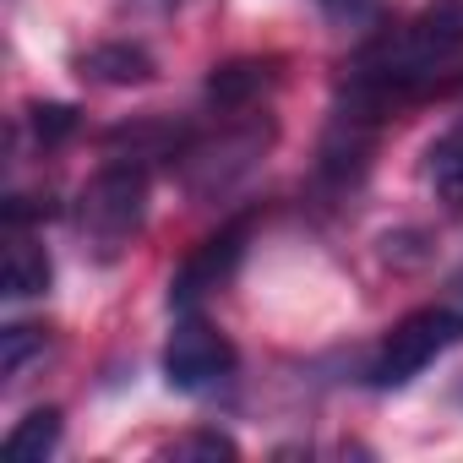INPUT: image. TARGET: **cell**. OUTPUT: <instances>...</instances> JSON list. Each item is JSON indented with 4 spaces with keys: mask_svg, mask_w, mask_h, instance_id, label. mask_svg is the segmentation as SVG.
Here are the masks:
<instances>
[{
    "mask_svg": "<svg viewBox=\"0 0 463 463\" xmlns=\"http://www.w3.org/2000/svg\"><path fill=\"white\" fill-rule=\"evenodd\" d=\"M235 371H241V354L207 317L196 311H180L169 344H164V382L185 398H218L235 387Z\"/></svg>",
    "mask_w": 463,
    "mask_h": 463,
    "instance_id": "5",
    "label": "cell"
},
{
    "mask_svg": "<svg viewBox=\"0 0 463 463\" xmlns=\"http://www.w3.org/2000/svg\"><path fill=\"white\" fill-rule=\"evenodd\" d=\"M50 289V257L33 235H23V229H12V241H6V300H33Z\"/></svg>",
    "mask_w": 463,
    "mask_h": 463,
    "instance_id": "9",
    "label": "cell"
},
{
    "mask_svg": "<svg viewBox=\"0 0 463 463\" xmlns=\"http://www.w3.org/2000/svg\"><path fill=\"white\" fill-rule=\"evenodd\" d=\"M463 55V0H436L420 17L376 33L349 66V104L382 115L387 104L420 93Z\"/></svg>",
    "mask_w": 463,
    "mask_h": 463,
    "instance_id": "1",
    "label": "cell"
},
{
    "mask_svg": "<svg viewBox=\"0 0 463 463\" xmlns=\"http://www.w3.org/2000/svg\"><path fill=\"white\" fill-rule=\"evenodd\" d=\"M268 142H273V120L268 115H246V120H223L218 131H191L180 147H175V175H180V185L196 196V202H207V196H223V191H235L251 169H257V158L268 153Z\"/></svg>",
    "mask_w": 463,
    "mask_h": 463,
    "instance_id": "2",
    "label": "cell"
},
{
    "mask_svg": "<svg viewBox=\"0 0 463 463\" xmlns=\"http://www.w3.org/2000/svg\"><path fill=\"white\" fill-rule=\"evenodd\" d=\"M131 6H137V12H147V17H169L180 0H131Z\"/></svg>",
    "mask_w": 463,
    "mask_h": 463,
    "instance_id": "16",
    "label": "cell"
},
{
    "mask_svg": "<svg viewBox=\"0 0 463 463\" xmlns=\"http://www.w3.org/2000/svg\"><path fill=\"white\" fill-rule=\"evenodd\" d=\"M425 175H430V185H436V196H441L447 207H463V126L447 131V137L430 147Z\"/></svg>",
    "mask_w": 463,
    "mask_h": 463,
    "instance_id": "10",
    "label": "cell"
},
{
    "mask_svg": "<svg viewBox=\"0 0 463 463\" xmlns=\"http://www.w3.org/2000/svg\"><path fill=\"white\" fill-rule=\"evenodd\" d=\"M77 71L104 88H142L158 77V61L131 39H109V44H93L88 55H77Z\"/></svg>",
    "mask_w": 463,
    "mask_h": 463,
    "instance_id": "8",
    "label": "cell"
},
{
    "mask_svg": "<svg viewBox=\"0 0 463 463\" xmlns=\"http://www.w3.org/2000/svg\"><path fill=\"white\" fill-rule=\"evenodd\" d=\"M28 120H33V137H39L44 147L66 142V137L77 131V109H71V104H33Z\"/></svg>",
    "mask_w": 463,
    "mask_h": 463,
    "instance_id": "14",
    "label": "cell"
},
{
    "mask_svg": "<svg viewBox=\"0 0 463 463\" xmlns=\"http://www.w3.org/2000/svg\"><path fill=\"white\" fill-rule=\"evenodd\" d=\"M452 344H463V317L447 311V306H420L409 311L403 322H392L365 365V382L392 392V387H409L425 365H436Z\"/></svg>",
    "mask_w": 463,
    "mask_h": 463,
    "instance_id": "4",
    "label": "cell"
},
{
    "mask_svg": "<svg viewBox=\"0 0 463 463\" xmlns=\"http://www.w3.org/2000/svg\"><path fill=\"white\" fill-rule=\"evenodd\" d=\"M279 66L284 61H262V55H246V61H223V66H213V77H207V104L218 109V115H251L257 104H262V93H273L279 88Z\"/></svg>",
    "mask_w": 463,
    "mask_h": 463,
    "instance_id": "7",
    "label": "cell"
},
{
    "mask_svg": "<svg viewBox=\"0 0 463 463\" xmlns=\"http://www.w3.org/2000/svg\"><path fill=\"white\" fill-rule=\"evenodd\" d=\"M458 88H463V77H458Z\"/></svg>",
    "mask_w": 463,
    "mask_h": 463,
    "instance_id": "18",
    "label": "cell"
},
{
    "mask_svg": "<svg viewBox=\"0 0 463 463\" xmlns=\"http://www.w3.org/2000/svg\"><path fill=\"white\" fill-rule=\"evenodd\" d=\"M458 295H463V273H458Z\"/></svg>",
    "mask_w": 463,
    "mask_h": 463,
    "instance_id": "17",
    "label": "cell"
},
{
    "mask_svg": "<svg viewBox=\"0 0 463 463\" xmlns=\"http://www.w3.org/2000/svg\"><path fill=\"white\" fill-rule=\"evenodd\" d=\"M77 235L99 251V257H115L137 241V229L147 218V158H131V153H115L77 196Z\"/></svg>",
    "mask_w": 463,
    "mask_h": 463,
    "instance_id": "3",
    "label": "cell"
},
{
    "mask_svg": "<svg viewBox=\"0 0 463 463\" xmlns=\"http://www.w3.org/2000/svg\"><path fill=\"white\" fill-rule=\"evenodd\" d=\"M246 241H251V213L229 218L218 235H207V241L180 262V273L169 279V306H175V311H196V306H202V295H213L229 273L241 268Z\"/></svg>",
    "mask_w": 463,
    "mask_h": 463,
    "instance_id": "6",
    "label": "cell"
},
{
    "mask_svg": "<svg viewBox=\"0 0 463 463\" xmlns=\"http://www.w3.org/2000/svg\"><path fill=\"white\" fill-rule=\"evenodd\" d=\"M50 349V338H44V327H6L0 333V371H6V382H17L23 371H28V360L33 354H44Z\"/></svg>",
    "mask_w": 463,
    "mask_h": 463,
    "instance_id": "13",
    "label": "cell"
},
{
    "mask_svg": "<svg viewBox=\"0 0 463 463\" xmlns=\"http://www.w3.org/2000/svg\"><path fill=\"white\" fill-rule=\"evenodd\" d=\"M169 458H241V447L223 430H191V436L169 441Z\"/></svg>",
    "mask_w": 463,
    "mask_h": 463,
    "instance_id": "15",
    "label": "cell"
},
{
    "mask_svg": "<svg viewBox=\"0 0 463 463\" xmlns=\"http://www.w3.org/2000/svg\"><path fill=\"white\" fill-rule=\"evenodd\" d=\"M61 441V409H33L28 420L12 425L6 436V458H50Z\"/></svg>",
    "mask_w": 463,
    "mask_h": 463,
    "instance_id": "11",
    "label": "cell"
},
{
    "mask_svg": "<svg viewBox=\"0 0 463 463\" xmlns=\"http://www.w3.org/2000/svg\"><path fill=\"white\" fill-rule=\"evenodd\" d=\"M317 12L338 28V33H371L387 17V0H317Z\"/></svg>",
    "mask_w": 463,
    "mask_h": 463,
    "instance_id": "12",
    "label": "cell"
}]
</instances>
